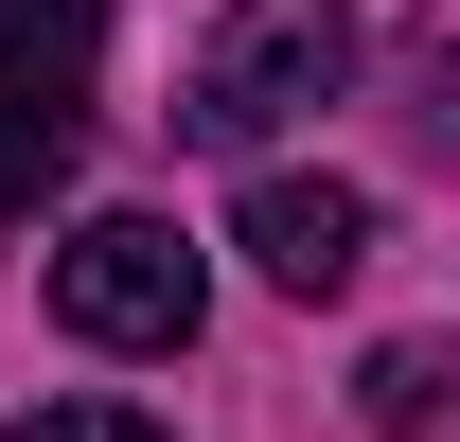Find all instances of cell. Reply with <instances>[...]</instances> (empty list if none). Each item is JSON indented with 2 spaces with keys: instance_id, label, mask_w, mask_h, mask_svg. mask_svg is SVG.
<instances>
[{
  "instance_id": "1",
  "label": "cell",
  "mask_w": 460,
  "mask_h": 442,
  "mask_svg": "<svg viewBox=\"0 0 460 442\" xmlns=\"http://www.w3.org/2000/svg\"><path fill=\"white\" fill-rule=\"evenodd\" d=\"M354 89V0H230L213 54H195V89H177V124L213 142V160H266L284 124H319Z\"/></svg>"
},
{
  "instance_id": "4",
  "label": "cell",
  "mask_w": 460,
  "mask_h": 442,
  "mask_svg": "<svg viewBox=\"0 0 460 442\" xmlns=\"http://www.w3.org/2000/svg\"><path fill=\"white\" fill-rule=\"evenodd\" d=\"M89 54H107V0H0V71H18V89L89 107Z\"/></svg>"
},
{
  "instance_id": "2",
  "label": "cell",
  "mask_w": 460,
  "mask_h": 442,
  "mask_svg": "<svg viewBox=\"0 0 460 442\" xmlns=\"http://www.w3.org/2000/svg\"><path fill=\"white\" fill-rule=\"evenodd\" d=\"M54 319L89 336V354H177V336L213 319V266L177 248V213H89L54 248Z\"/></svg>"
},
{
  "instance_id": "7",
  "label": "cell",
  "mask_w": 460,
  "mask_h": 442,
  "mask_svg": "<svg viewBox=\"0 0 460 442\" xmlns=\"http://www.w3.org/2000/svg\"><path fill=\"white\" fill-rule=\"evenodd\" d=\"M0 442H177L160 407H107V389H71V407H36V425H0Z\"/></svg>"
},
{
  "instance_id": "5",
  "label": "cell",
  "mask_w": 460,
  "mask_h": 442,
  "mask_svg": "<svg viewBox=\"0 0 460 442\" xmlns=\"http://www.w3.org/2000/svg\"><path fill=\"white\" fill-rule=\"evenodd\" d=\"M54 177H71V107H54V89H18V71H0V230L36 213Z\"/></svg>"
},
{
  "instance_id": "6",
  "label": "cell",
  "mask_w": 460,
  "mask_h": 442,
  "mask_svg": "<svg viewBox=\"0 0 460 442\" xmlns=\"http://www.w3.org/2000/svg\"><path fill=\"white\" fill-rule=\"evenodd\" d=\"M354 407H372L390 442H425V425H443V336H390V354L354 372Z\"/></svg>"
},
{
  "instance_id": "3",
  "label": "cell",
  "mask_w": 460,
  "mask_h": 442,
  "mask_svg": "<svg viewBox=\"0 0 460 442\" xmlns=\"http://www.w3.org/2000/svg\"><path fill=\"white\" fill-rule=\"evenodd\" d=\"M230 248H248V266L284 283V301H337V283L372 266V195H354V177H248Z\"/></svg>"
}]
</instances>
